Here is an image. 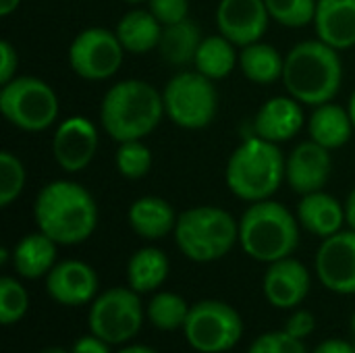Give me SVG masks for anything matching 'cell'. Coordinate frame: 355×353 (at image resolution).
<instances>
[{
    "label": "cell",
    "instance_id": "obj_1",
    "mask_svg": "<svg viewBox=\"0 0 355 353\" xmlns=\"http://www.w3.org/2000/svg\"><path fill=\"white\" fill-rule=\"evenodd\" d=\"M37 231L58 246H79L87 241L100 221L94 196L77 181L56 179L46 183L33 202Z\"/></svg>",
    "mask_w": 355,
    "mask_h": 353
},
{
    "label": "cell",
    "instance_id": "obj_2",
    "mask_svg": "<svg viewBox=\"0 0 355 353\" xmlns=\"http://www.w3.org/2000/svg\"><path fill=\"white\" fill-rule=\"evenodd\" d=\"M162 92L144 79L110 85L100 104V125L114 141L146 139L164 119Z\"/></svg>",
    "mask_w": 355,
    "mask_h": 353
},
{
    "label": "cell",
    "instance_id": "obj_3",
    "mask_svg": "<svg viewBox=\"0 0 355 353\" xmlns=\"http://www.w3.org/2000/svg\"><path fill=\"white\" fill-rule=\"evenodd\" d=\"M283 83L287 94L306 106L333 102L343 83L339 50L318 37L295 44L285 56Z\"/></svg>",
    "mask_w": 355,
    "mask_h": 353
},
{
    "label": "cell",
    "instance_id": "obj_4",
    "mask_svg": "<svg viewBox=\"0 0 355 353\" xmlns=\"http://www.w3.org/2000/svg\"><path fill=\"white\" fill-rule=\"evenodd\" d=\"M300 227L297 216L272 198L254 202L239 218V246L252 260L272 264L293 256Z\"/></svg>",
    "mask_w": 355,
    "mask_h": 353
},
{
    "label": "cell",
    "instance_id": "obj_5",
    "mask_svg": "<svg viewBox=\"0 0 355 353\" xmlns=\"http://www.w3.org/2000/svg\"><path fill=\"white\" fill-rule=\"evenodd\" d=\"M285 181V158L279 144L258 135L241 141L227 160L225 183L229 191L248 202L270 200Z\"/></svg>",
    "mask_w": 355,
    "mask_h": 353
},
{
    "label": "cell",
    "instance_id": "obj_6",
    "mask_svg": "<svg viewBox=\"0 0 355 353\" xmlns=\"http://www.w3.org/2000/svg\"><path fill=\"white\" fill-rule=\"evenodd\" d=\"M179 252L198 264L225 258L239 243V221L218 206H196L179 214L173 231Z\"/></svg>",
    "mask_w": 355,
    "mask_h": 353
},
{
    "label": "cell",
    "instance_id": "obj_7",
    "mask_svg": "<svg viewBox=\"0 0 355 353\" xmlns=\"http://www.w3.org/2000/svg\"><path fill=\"white\" fill-rule=\"evenodd\" d=\"M0 112L19 131L40 133L56 123L60 104L50 83L40 77L21 75L2 85Z\"/></svg>",
    "mask_w": 355,
    "mask_h": 353
},
{
    "label": "cell",
    "instance_id": "obj_8",
    "mask_svg": "<svg viewBox=\"0 0 355 353\" xmlns=\"http://www.w3.org/2000/svg\"><path fill=\"white\" fill-rule=\"evenodd\" d=\"M166 119L187 131L208 127L218 110V92L212 79L198 71H181L162 89Z\"/></svg>",
    "mask_w": 355,
    "mask_h": 353
},
{
    "label": "cell",
    "instance_id": "obj_9",
    "mask_svg": "<svg viewBox=\"0 0 355 353\" xmlns=\"http://www.w3.org/2000/svg\"><path fill=\"white\" fill-rule=\"evenodd\" d=\"M183 335L198 353L231 352L243 337V318L227 302L202 300L189 308Z\"/></svg>",
    "mask_w": 355,
    "mask_h": 353
},
{
    "label": "cell",
    "instance_id": "obj_10",
    "mask_svg": "<svg viewBox=\"0 0 355 353\" xmlns=\"http://www.w3.org/2000/svg\"><path fill=\"white\" fill-rule=\"evenodd\" d=\"M146 310L139 293L127 287H112L96 295L89 306L87 327L110 345H127L141 331Z\"/></svg>",
    "mask_w": 355,
    "mask_h": 353
},
{
    "label": "cell",
    "instance_id": "obj_11",
    "mask_svg": "<svg viewBox=\"0 0 355 353\" xmlns=\"http://www.w3.org/2000/svg\"><path fill=\"white\" fill-rule=\"evenodd\" d=\"M125 48L116 31L106 27H87L79 31L69 46V64L85 81H106L123 64Z\"/></svg>",
    "mask_w": 355,
    "mask_h": 353
},
{
    "label": "cell",
    "instance_id": "obj_12",
    "mask_svg": "<svg viewBox=\"0 0 355 353\" xmlns=\"http://www.w3.org/2000/svg\"><path fill=\"white\" fill-rule=\"evenodd\" d=\"M314 266L324 289L339 295H355V231L345 229L322 239Z\"/></svg>",
    "mask_w": 355,
    "mask_h": 353
},
{
    "label": "cell",
    "instance_id": "obj_13",
    "mask_svg": "<svg viewBox=\"0 0 355 353\" xmlns=\"http://www.w3.org/2000/svg\"><path fill=\"white\" fill-rule=\"evenodd\" d=\"M98 144V127L87 117L73 114L56 127L52 135V156L64 173H79L92 164Z\"/></svg>",
    "mask_w": 355,
    "mask_h": 353
},
{
    "label": "cell",
    "instance_id": "obj_14",
    "mask_svg": "<svg viewBox=\"0 0 355 353\" xmlns=\"http://www.w3.org/2000/svg\"><path fill=\"white\" fill-rule=\"evenodd\" d=\"M270 21L264 0H220L216 6L218 33L237 48L260 42Z\"/></svg>",
    "mask_w": 355,
    "mask_h": 353
},
{
    "label": "cell",
    "instance_id": "obj_15",
    "mask_svg": "<svg viewBox=\"0 0 355 353\" xmlns=\"http://www.w3.org/2000/svg\"><path fill=\"white\" fill-rule=\"evenodd\" d=\"M46 293L60 306L79 308L100 293L98 273L81 260H62L46 275Z\"/></svg>",
    "mask_w": 355,
    "mask_h": 353
},
{
    "label": "cell",
    "instance_id": "obj_16",
    "mask_svg": "<svg viewBox=\"0 0 355 353\" xmlns=\"http://www.w3.org/2000/svg\"><path fill=\"white\" fill-rule=\"evenodd\" d=\"M312 289V275L304 262L293 256L266 264L262 291L266 302L279 310H295Z\"/></svg>",
    "mask_w": 355,
    "mask_h": 353
},
{
    "label": "cell",
    "instance_id": "obj_17",
    "mask_svg": "<svg viewBox=\"0 0 355 353\" xmlns=\"http://www.w3.org/2000/svg\"><path fill=\"white\" fill-rule=\"evenodd\" d=\"M333 175V156L324 146L308 139L285 158V181L295 193H314L327 187Z\"/></svg>",
    "mask_w": 355,
    "mask_h": 353
},
{
    "label": "cell",
    "instance_id": "obj_18",
    "mask_svg": "<svg viewBox=\"0 0 355 353\" xmlns=\"http://www.w3.org/2000/svg\"><path fill=\"white\" fill-rule=\"evenodd\" d=\"M306 123L302 102H297L293 96H275L266 100L254 119V135L272 141L283 144L293 139Z\"/></svg>",
    "mask_w": 355,
    "mask_h": 353
},
{
    "label": "cell",
    "instance_id": "obj_19",
    "mask_svg": "<svg viewBox=\"0 0 355 353\" xmlns=\"http://www.w3.org/2000/svg\"><path fill=\"white\" fill-rule=\"evenodd\" d=\"M295 216L304 231L327 239L339 231H343L345 225V206L324 189L302 196Z\"/></svg>",
    "mask_w": 355,
    "mask_h": 353
},
{
    "label": "cell",
    "instance_id": "obj_20",
    "mask_svg": "<svg viewBox=\"0 0 355 353\" xmlns=\"http://www.w3.org/2000/svg\"><path fill=\"white\" fill-rule=\"evenodd\" d=\"M314 29L318 40L341 50L355 46V0H318Z\"/></svg>",
    "mask_w": 355,
    "mask_h": 353
},
{
    "label": "cell",
    "instance_id": "obj_21",
    "mask_svg": "<svg viewBox=\"0 0 355 353\" xmlns=\"http://www.w3.org/2000/svg\"><path fill=\"white\" fill-rule=\"evenodd\" d=\"M179 214L175 208L158 196H141L127 210V223L135 235L148 241H156L175 231Z\"/></svg>",
    "mask_w": 355,
    "mask_h": 353
},
{
    "label": "cell",
    "instance_id": "obj_22",
    "mask_svg": "<svg viewBox=\"0 0 355 353\" xmlns=\"http://www.w3.org/2000/svg\"><path fill=\"white\" fill-rule=\"evenodd\" d=\"M56 248L58 243L42 231L27 233L17 241V246L10 252L15 273L27 281L46 279V275L56 264Z\"/></svg>",
    "mask_w": 355,
    "mask_h": 353
},
{
    "label": "cell",
    "instance_id": "obj_23",
    "mask_svg": "<svg viewBox=\"0 0 355 353\" xmlns=\"http://www.w3.org/2000/svg\"><path fill=\"white\" fill-rule=\"evenodd\" d=\"M354 131L355 129L352 117H349V110L335 104V102L314 106V110L308 119L310 139L324 146L331 152L343 148L352 139Z\"/></svg>",
    "mask_w": 355,
    "mask_h": 353
},
{
    "label": "cell",
    "instance_id": "obj_24",
    "mask_svg": "<svg viewBox=\"0 0 355 353\" xmlns=\"http://www.w3.org/2000/svg\"><path fill=\"white\" fill-rule=\"evenodd\" d=\"M171 262L160 248H141L127 262V285L135 293H154L168 279Z\"/></svg>",
    "mask_w": 355,
    "mask_h": 353
},
{
    "label": "cell",
    "instance_id": "obj_25",
    "mask_svg": "<svg viewBox=\"0 0 355 353\" xmlns=\"http://www.w3.org/2000/svg\"><path fill=\"white\" fill-rule=\"evenodd\" d=\"M114 31L125 52L146 54L158 48L162 35V23L150 12V8H133L123 15Z\"/></svg>",
    "mask_w": 355,
    "mask_h": 353
},
{
    "label": "cell",
    "instance_id": "obj_26",
    "mask_svg": "<svg viewBox=\"0 0 355 353\" xmlns=\"http://www.w3.org/2000/svg\"><path fill=\"white\" fill-rule=\"evenodd\" d=\"M202 40L204 37H202L200 27L191 19H185L181 23L162 27V35H160L156 50L160 58L173 67L193 64V58Z\"/></svg>",
    "mask_w": 355,
    "mask_h": 353
},
{
    "label": "cell",
    "instance_id": "obj_27",
    "mask_svg": "<svg viewBox=\"0 0 355 353\" xmlns=\"http://www.w3.org/2000/svg\"><path fill=\"white\" fill-rule=\"evenodd\" d=\"M239 69L245 79L258 85H270L279 79H283L285 58L283 54L270 46L260 42H254L250 46H243L239 52Z\"/></svg>",
    "mask_w": 355,
    "mask_h": 353
},
{
    "label": "cell",
    "instance_id": "obj_28",
    "mask_svg": "<svg viewBox=\"0 0 355 353\" xmlns=\"http://www.w3.org/2000/svg\"><path fill=\"white\" fill-rule=\"evenodd\" d=\"M237 46L227 40L225 35H206L196 52L193 67L204 77L218 81L233 73V69L239 64V52Z\"/></svg>",
    "mask_w": 355,
    "mask_h": 353
},
{
    "label": "cell",
    "instance_id": "obj_29",
    "mask_svg": "<svg viewBox=\"0 0 355 353\" xmlns=\"http://www.w3.org/2000/svg\"><path fill=\"white\" fill-rule=\"evenodd\" d=\"M189 304L173 291H158L146 306V318L152 322L154 329L162 333L183 331L185 320L189 316Z\"/></svg>",
    "mask_w": 355,
    "mask_h": 353
},
{
    "label": "cell",
    "instance_id": "obj_30",
    "mask_svg": "<svg viewBox=\"0 0 355 353\" xmlns=\"http://www.w3.org/2000/svg\"><path fill=\"white\" fill-rule=\"evenodd\" d=\"M114 164L125 179L137 181L146 177L152 169V150L144 144V139L121 141L114 156Z\"/></svg>",
    "mask_w": 355,
    "mask_h": 353
},
{
    "label": "cell",
    "instance_id": "obj_31",
    "mask_svg": "<svg viewBox=\"0 0 355 353\" xmlns=\"http://www.w3.org/2000/svg\"><path fill=\"white\" fill-rule=\"evenodd\" d=\"M272 21L285 27H306L314 23L318 0H264Z\"/></svg>",
    "mask_w": 355,
    "mask_h": 353
},
{
    "label": "cell",
    "instance_id": "obj_32",
    "mask_svg": "<svg viewBox=\"0 0 355 353\" xmlns=\"http://www.w3.org/2000/svg\"><path fill=\"white\" fill-rule=\"evenodd\" d=\"M27 181L25 166L19 156L8 150L0 152V206L8 208L23 193Z\"/></svg>",
    "mask_w": 355,
    "mask_h": 353
},
{
    "label": "cell",
    "instance_id": "obj_33",
    "mask_svg": "<svg viewBox=\"0 0 355 353\" xmlns=\"http://www.w3.org/2000/svg\"><path fill=\"white\" fill-rule=\"evenodd\" d=\"M29 310V293L23 287L21 281L15 277H2L0 279V322L4 327H10Z\"/></svg>",
    "mask_w": 355,
    "mask_h": 353
},
{
    "label": "cell",
    "instance_id": "obj_34",
    "mask_svg": "<svg viewBox=\"0 0 355 353\" xmlns=\"http://www.w3.org/2000/svg\"><path fill=\"white\" fill-rule=\"evenodd\" d=\"M248 353H308L302 339L291 337L285 331H272L260 335L252 345Z\"/></svg>",
    "mask_w": 355,
    "mask_h": 353
},
{
    "label": "cell",
    "instance_id": "obj_35",
    "mask_svg": "<svg viewBox=\"0 0 355 353\" xmlns=\"http://www.w3.org/2000/svg\"><path fill=\"white\" fill-rule=\"evenodd\" d=\"M148 8L162 27L189 19V0H148Z\"/></svg>",
    "mask_w": 355,
    "mask_h": 353
},
{
    "label": "cell",
    "instance_id": "obj_36",
    "mask_svg": "<svg viewBox=\"0 0 355 353\" xmlns=\"http://www.w3.org/2000/svg\"><path fill=\"white\" fill-rule=\"evenodd\" d=\"M314 329H316V316H314L312 312H308V310H295V312L287 318L283 331L289 333L291 337L304 341L306 337H310V335L314 333Z\"/></svg>",
    "mask_w": 355,
    "mask_h": 353
},
{
    "label": "cell",
    "instance_id": "obj_37",
    "mask_svg": "<svg viewBox=\"0 0 355 353\" xmlns=\"http://www.w3.org/2000/svg\"><path fill=\"white\" fill-rule=\"evenodd\" d=\"M17 69H19L17 48L8 40H2L0 42V85L12 81L17 77Z\"/></svg>",
    "mask_w": 355,
    "mask_h": 353
},
{
    "label": "cell",
    "instance_id": "obj_38",
    "mask_svg": "<svg viewBox=\"0 0 355 353\" xmlns=\"http://www.w3.org/2000/svg\"><path fill=\"white\" fill-rule=\"evenodd\" d=\"M71 353H112L110 352V343H106L104 339H100L98 335L89 333V335H83L79 337L73 347Z\"/></svg>",
    "mask_w": 355,
    "mask_h": 353
},
{
    "label": "cell",
    "instance_id": "obj_39",
    "mask_svg": "<svg viewBox=\"0 0 355 353\" xmlns=\"http://www.w3.org/2000/svg\"><path fill=\"white\" fill-rule=\"evenodd\" d=\"M312 353H355L354 343L345 341V339H324L322 343H318Z\"/></svg>",
    "mask_w": 355,
    "mask_h": 353
},
{
    "label": "cell",
    "instance_id": "obj_40",
    "mask_svg": "<svg viewBox=\"0 0 355 353\" xmlns=\"http://www.w3.org/2000/svg\"><path fill=\"white\" fill-rule=\"evenodd\" d=\"M345 225L347 229L355 231V187L347 193V200H345Z\"/></svg>",
    "mask_w": 355,
    "mask_h": 353
},
{
    "label": "cell",
    "instance_id": "obj_41",
    "mask_svg": "<svg viewBox=\"0 0 355 353\" xmlns=\"http://www.w3.org/2000/svg\"><path fill=\"white\" fill-rule=\"evenodd\" d=\"M116 353H158L154 347H148V345H141V343H127V345H121V350Z\"/></svg>",
    "mask_w": 355,
    "mask_h": 353
},
{
    "label": "cell",
    "instance_id": "obj_42",
    "mask_svg": "<svg viewBox=\"0 0 355 353\" xmlns=\"http://www.w3.org/2000/svg\"><path fill=\"white\" fill-rule=\"evenodd\" d=\"M19 4H21V0H0V15L10 17L19 8Z\"/></svg>",
    "mask_w": 355,
    "mask_h": 353
},
{
    "label": "cell",
    "instance_id": "obj_43",
    "mask_svg": "<svg viewBox=\"0 0 355 353\" xmlns=\"http://www.w3.org/2000/svg\"><path fill=\"white\" fill-rule=\"evenodd\" d=\"M347 110H349V117H352V123H354V129H355V89H354V94H352V98H349Z\"/></svg>",
    "mask_w": 355,
    "mask_h": 353
},
{
    "label": "cell",
    "instance_id": "obj_44",
    "mask_svg": "<svg viewBox=\"0 0 355 353\" xmlns=\"http://www.w3.org/2000/svg\"><path fill=\"white\" fill-rule=\"evenodd\" d=\"M40 353H71V350H64V347H58V345H52V347H46Z\"/></svg>",
    "mask_w": 355,
    "mask_h": 353
},
{
    "label": "cell",
    "instance_id": "obj_45",
    "mask_svg": "<svg viewBox=\"0 0 355 353\" xmlns=\"http://www.w3.org/2000/svg\"><path fill=\"white\" fill-rule=\"evenodd\" d=\"M123 2H127V4H141V2H148V0H123Z\"/></svg>",
    "mask_w": 355,
    "mask_h": 353
},
{
    "label": "cell",
    "instance_id": "obj_46",
    "mask_svg": "<svg viewBox=\"0 0 355 353\" xmlns=\"http://www.w3.org/2000/svg\"><path fill=\"white\" fill-rule=\"evenodd\" d=\"M354 350H355V339H354Z\"/></svg>",
    "mask_w": 355,
    "mask_h": 353
}]
</instances>
